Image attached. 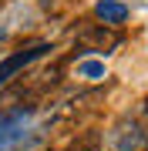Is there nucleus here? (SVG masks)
Wrapping results in <instances>:
<instances>
[{
	"instance_id": "nucleus-2",
	"label": "nucleus",
	"mask_w": 148,
	"mask_h": 151,
	"mask_svg": "<svg viewBox=\"0 0 148 151\" xmlns=\"http://www.w3.org/2000/svg\"><path fill=\"white\" fill-rule=\"evenodd\" d=\"M108 138H111V148L115 151H142L145 141H148V131H145L142 118L128 114V118H121L115 128L108 131Z\"/></svg>"
},
{
	"instance_id": "nucleus-4",
	"label": "nucleus",
	"mask_w": 148,
	"mask_h": 151,
	"mask_svg": "<svg viewBox=\"0 0 148 151\" xmlns=\"http://www.w3.org/2000/svg\"><path fill=\"white\" fill-rule=\"evenodd\" d=\"M94 14L101 17L108 27H118V24L128 20V7L121 4V0H98V7H94Z\"/></svg>"
},
{
	"instance_id": "nucleus-3",
	"label": "nucleus",
	"mask_w": 148,
	"mask_h": 151,
	"mask_svg": "<svg viewBox=\"0 0 148 151\" xmlns=\"http://www.w3.org/2000/svg\"><path fill=\"white\" fill-rule=\"evenodd\" d=\"M51 44H34V47H27V50H14L10 57H4L0 60V87H4L7 81H10V77L17 74V70H24L27 64H34V60H40L44 54H51Z\"/></svg>"
},
{
	"instance_id": "nucleus-1",
	"label": "nucleus",
	"mask_w": 148,
	"mask_h": 151,
	"mask_svg": "<svg viewBox=\"0 0 148 151\" xmlns=\"http://www.w3.org/2000/svg\"><path fill=\"white\" fill-rule=\"evenodd\" d=\"M121 44V37L115 30H108L104 24H84L81 34H77V57L84 54H111Z\"/></svg>"
},
{
	"instance_id": "nucleus-5",
	"label": "nucleus",
	"mask_w": 148,
	"mask_h": 151,
	"mask_svg": "<svg viewBox=\"0 0 148 151\" xmlns=\"http://www.w3.org/2000/svg\"><path fill=\"white\" fill-rule=\"evenodd\" d=\"M101 145H104V131L101 128H84L64 151H101Z\"/></svg>"
},
{
	"instance_id": "nucleus-6",
	"label": "nucleus",
	"mask_w": 148,
	"mask_h": 151,
	"mask_svg": "<svg viewBox=\"0 0 148 151\" xmlns=\"http://www.w3.org/2000/svg\"><path fill=\"white\" fill-rule=\"evenodd\" d=\"M77 74H84V77H101L104 67H101V64H81V70H77Z\"/></svg>"
},
{
	"instance_id": "nucleus-7",
	"label": "nucleus",
	"mask_w": 148,
	"mask_h": 151,
	"mask_svg": "<svg viewBox=\"0 0 148 151\" xmlns=\"http://www.w3.org/2000/svg\"><path fill=\"white\" fill-rule=\"evenodd\" d=\"M145 151H148V141H145Z\"/></svg>"
}]
</instances>
